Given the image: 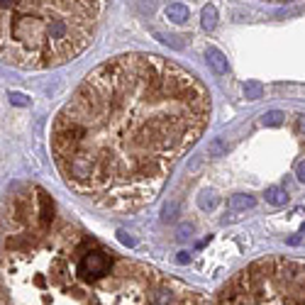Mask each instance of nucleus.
Instances as JSON below:
<instances>
[{
	"mask_svg": "<svg viewBox=\"0 0 305 305\" xmlns=\"http://www.w3.org/2000/svg\"><path fill=\"white\" fill-rule=\"evenodd\" d=\"M205 59H208L210 69H212L217 76L227 74V59H225V54H222L220 49H215V47H208V49H205Z\"/></svg>",
	"mask_w": 305,
	"mask_h": 305,
	"instance_id": "obj_4",
	"label": "nucleus"
},
{
	"mask_svg": "<svg viewBox=\"0 0 305 305\" xmlns=\"http://www.w3.org/2000/svg\"><path fill=\"white\" fill-rule=\"evenodd\" d=\"M271 3H286V0H271Z\"/></svg>",
	"mask_w": 305,
	"mask_h": 305,
	"instance_id": "obj_18",
	"label": "nucleus"
},
{
	"mask_svg": "<svg viewBox=\"0 0 305 305\" xmlns=\"http://www.w3.org/2000/svg\"><path fill=\"white\" fill-rule=\"evenodd\" d=\"M0 305H249L122 259L59 212L39 186L0 203Z\"/></svg>",
	"mask_w": 305,
	"mask_h": 305,
	"instance_id": "obj_2",
	"label": "nucleus"
},
{
	"mask_svg": "<svg viewBox=\"0 0 305 305\" xmlns=\"http://www.w3.org/2000/svg\"><path fill=\"white\" fill-rule=\"evenodd\" d=\"M10 103H15V105H30L27 96H22V93H10Z\"/></svg>",
	"mask_w": 305,
	"mask_h": 305,
	"instance_id": "obj_13",
	"label": "nucleus"
},
{
	"mask_svg": "<svg viewBox=\"0 0 305 305\" xmlns=\"http://www.w3.org/2000/svg\"><path fill=\"white\" fill-rule=\"evenodd\" d=\"M173 212H176V205H166L164 208V220H173Z\"/></svg>",
	"mask_w": 305,
	"mask_h": 305,
	"instance_id": "obj_16",
	"label": "nucleus"
},
{
	"mask_svg": "<svg viewBox=\"0 0 305 305\" xmlns=\"http://www.w3.org/2000/svg\"><path fill=\"white\" fill-rule=\"evenodd\" d=\"M198 203H200V208H203V210H205V208L212 210L217 200H215V195H208V193H205V195H200V200H198Z\"/></svg>",
	"mask_w": 305,
	"mask_h": 305,
	"instance_id": "obj_12",
	"label": "nucleus"
},
{
	"mask_svg": "<svg viewBox=\"0 0 305 305\" xmlns=\"http://www.w3.org/2000/svg\"><path fill=\"white\" fill-rule=\"evenodd\" d=\"M244 98L247 100H259V98H264V88L259 83H247L244 86Z\"/></svg>",
	"mask_w": 305,
	"mask_h": 305,
	"instance_id": "obj_9",
	"label": "nucleus"
},
{
	"mask_svg": "<svg viewBox=\"0 0 305 305\" xmlns=\"http://www.w3.org/2000/svg\"><path fill=\"white\" fill-rule=\"evenodd\" d=\"M210 122V93L188 69L130 52L96 66L52 125L64 183L115 212L149 205Z\"/></svg>",
	"mask_w": 305,
	"mask_h": 305,
	"instance_id": "obj_1",
	"label": "nucleus"
},
{
	"mask_svg": "<svg viewBox=\"0 0 305 305\" xmlns=\"http://www.w3.org/2000/svg\"><path fill=\"white\" fill-rule=\"evenodd\" d=\"M295 176H298L300 183H305V161H300V164L295 166Z\"/></svg>",
	"mask_w": 305,
	"mask_h": 305,
	"instance_id": "obj_15",
	"label": "nucleus"
},
{
	"mask_svg": "<svg viewBox=\"0 0 305 305\" xmlns=\"http://www.w3.org/2000/svg\"><path fill=\"white\" fill-rule=\"evenodd\" d=\"M215 18H217V15H215V8L208 5V8L203 10V27H205V30H212V27H215Z\"/></svg>",
	"mask_w": 305,
	"mask_h": 305,
	"instance_id": "obj_11",
	"label": "nucleus"
},
{
	"mask_svg": "<svg viewBox=\"0 0 305 305\" xmlns=\"http://www.w3.org/2000/svg\"><path fill=\"white\" fill-rule=\"evenodd\" d=\"M266 200L271 205H276V208H281V205H286L288 203V193L283 188H278V186H271L266 188Z\"/></svg>",
	"mask_w": 305,
	"mask_h": 305,
	"instance_id": "obj_7",
	"label": "nucleus"
},
{
	"mask_svg": "<svg viewBox=\"0 0 305 305\" xmlns=\"http://www.w3.org/2000/svg\"><path fill=\"white\" fill-rule=\"evenodd\" d=\"M254 205H256V198H254V195H247V193H237V195H232L227 200V208L232 210V215L244 212V210L254 208Z\"/></svg>",
	"mask_w": 305,
	"mask_h": 305,
	"instance_id": "obj_5",
	"label": "nucleus"
},
{
	"mask_svg": "<svg viewBox=\"0 0 305 305\" xmlns=\"http://www.w3.org/2000/svg\"><path fill=\"white\" fill-rule=\"evenodd\" d=\"M105 0H0V59L27 71L81 57L96 39Z\"/></svg>",
	"mask_w": 305,
	"mask_h": 305,
	"instance_id": "obj_3",
	"label": "nucleus"
},
{
	"mask_svg": "<svg viewBox=\"0 0 305 305\" xmlns=\"http://www.w3.org/2000/svg\"><path fill=\"white\" fill-rule=\"evenodd\" d=\"M164 15H166V20L173 22V25H183V22L188 20V8H186L183 3H171V5L164 10Z\"/></svg>",
	"mask_w": 305,
	"mask_h": 305,
	"instance_id": "obj_6",
	"label": "nucleus"
},
{
	"mask_svg": "<svg viewBox=\"0 0 305 305\" xmlns=\"http://www.w3.org/2000/svg\"><path fill=\"white\" fill-rule=\"evenodd\" d=\"M283 120H286V113H281V110H268L261 115L264 127H278V125H283Z\"/></svg>",
	"mask_w": 305,
	"mask_h": 305,
	"instance_id": "obj_8",
	"label": "nucleus"
},
{
	"mask_svg": "<svg viewBox=\"0 0 305 305\" xmlns=\"http://www.w3.org/2000/svg\"><path fill=\"white\" fill-rule=\"evenodd\" d=\"M117 239H120L125 247H134V239H132V237H127V232H122V229L117 232Z\"/></svg>",
	"mask_w": 305,
	"mask_h": 305,
	"instance_id": "obj_14",
	"label": "nucleus"
},
{
	"mask_svg": "<svg viewBox=\"0 0 305 305\" xmlns=\"http://www.w3.org/2000/svg\"><path fill=\"white\" fill-rule=\"evenodd\" d=\"M227 149H229V147L222 142V139H212V142H210V147H208V154H210V156H225Z\"/></svg>",
	"mask_w": 305,
	"mask_h": 305,
	"instance_id": "obj_10",
	"label": "nucleus"
},
{
	"mask_svg": "<svg viewBox=\"0 0 305 305\" xmlns=\"http://www.w3.org/2000/svg\"><path fill=\"white\" fill-rule=\"evenodd\" d=\"M191 261V256L186 254V251H181V256H178V264H188Z\"/></svg>",
	"mask_w": 305,
	"mask_h": 305,
	"instance_id": "obj_17",
	"label": "nucleus"
}]
</instances>
